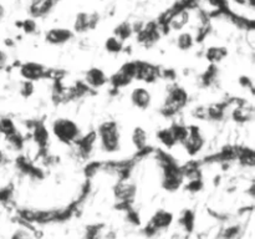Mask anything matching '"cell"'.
<instances>
[{"mask_svg": "<svg viewBox=\"0 0 255 239\" xmlns=\"http://www.w3.org/2000/svg\"><path fill=\"white\" fill-rule=\"evenodd\" d=\"M96 143L106 154H115L122 149V133L119 123L107 120L99 124L96 129Z\"/></svg>", "mask_w": 255, "mask_h": 239, "instance_id": "obj_1", "label": "cell"}, {"mask_svg": "<svg viewBox=\"0 0 255 239\" xmlns=\"http://www.w3.org/2000/svg\"><path fill=\"white\" fill-rule=\"evenodd\" d=\"M52 136L60 142V143L72 146L80 139L81 128L76 121L69 117H57L52 121L51 128H50Z\"/></svg>", "mask_w": 255, "mask_h": 239, "instance_id": "obj_2", "label": "cell"}, {"mask_svg": "<svg viewBox=\"0 0 255 239\" xmlns=\"http://www.w3.org/2000/svg\"><path fill=\"white\" fill-rule=\"evenodd\" d=\"M189 95L184 87L177 84L169 85L161 107V114L166 117L176 116L188 105Z\"/></svg>", "mask_w": 255, "mask_h": 239, "instance_id": "obj_3", "label": "cell"}, {"mask_svg": "<svg viewBox=\"0 0 255 239\" xmlns=\"http://www.w3.org/2000/svg\"><path fill=\"white\" fill-rule=\"evenodd\" d=\"M162 35H163V30H162L161 25L157 22V20L156 21L144 22L141 30L136 32L138 44L146 49L154 46L161 40Z\"/></svg>", "mask_w": 255, "mask_h": 239, "instance_id": "obj_4", "label": "cell"}, {"mask_svg": "<svg viewBox=\"0 0 255 239\" xmlns=\"http://www.w3.org/2000/svg\"><path fill=\"white\" fill-rule=\"evenodd\" d=\"M181 146L191 157L197 156L199 152L203 151L204 146H206V138H204L201 128L196 124H189L188 134H187L186 139L182 142Z\"/></svg>", "mask_w": 255, "mask_h": 239, "instance_id": "obj_5", "label": "cell"}, {"mask_svg": "<svg viewBox=\"0 0 255 239\" xmlns=\"http://www.w3.org/2000/svg\"><path fill=\"white\" fill-rule=\"evenodd\" d=\"M100 21H101V15H100V12L80 11L75 16L74 25H72V31L75 34H85V32L96 29L99 26Z\"/></svg>", "mask_w": 255, "mask_h": 239, "instance_id": "obj_6", "label": "cell"}, {"mask_svg": "<svg viewBox=\"0 0 255 239\" xmlns=\"http://www.w3.org/2000/svg\"><path fill=\"white\" fill-rule=\"evenodd\" d=\"M136 76L134 80L144 84H153L157 80L161 79L162 70L156 65L146 61H136Z\"/></svg>", "mask_w": 255, "mask_h": 239, "instance_id": "obj_7", "label": "cell"}, {"mask_svg": "<svg viewBox=\"0 0 255 239\" xmlns=\"http://www.w3.org/2000/svg\"><path fill=\"white\" fill-rule=\"evenodd\" d=\"M19 74L22 80L36 82L47 76L46 67L36 61L22 62L19 67Z\"/></svg>", "mask_w": 255, "mask_h": 239, "instance_id": "obj_8", "label": "cell"}, {"mask_svg": "<svg viewBox=\"0 0 255 239\" xmlns=\"http://www.w3.org/2000/svg\"><path fill=\"white\" fill-rule=\"evenodd\" d=\"M75 36V32L71 29L62 26L51 27L45 32V41L54 46H61L71 41Z\"/></svg>", "mask_w": 255, "mask_h": 239, "instance_id": "obj_9", "label": "cell"}, {"mask_svg": "<svg viewBox=\"0 0 255 239\" xmlns=\"http://www.w3.org/2000/svg\"><path fill=\"white\" fill-rule=\"evenodd\" d=\"M129 101L134 109L146 111L152 105V94L147 87L137 86L132 89L131 94H129Z\"/></svg>", "mask_w": 255, "mask_h": 239, "instance_id": "obj_10", "label": "cell"}, {"mask_svg": "<svg viewBox=\"0 0 255 239\" xmlns=\"http://www.w3.org/2000/svg\"><path fill=\"white\" fill-rule=\"evenodd\" d=\"M84 84L89 87L90 90H97L104 87L105 85L109 84V76L106 72L100 67H91L86 71L84 79Z\"/></svg>", "mask_w": 255, "mask_h": 239, "instance_id": "obj_11", "label": "cell"}, {"mask_svg": "<svg viewBox=\"0 0 255 239\" xmlns=\"http://www.w3.org/2000/svg\"><path fill=\"white\" fill-rule=\"evenodd\" d=\"M172 222H173V214L167 211H158L153 214V217L149 221L146 232L148 234H153L159 229L168 228Z\"/></svg>", "mask_w": 255, "mask_h": 239, "instance_id": "obj_12", "label": "cell"}, {"mask_svg": "<svg viewBox=\"0 0 255 239\" xmlns=\"http://www.w3.org/2000/svg\"><path fill=\"white\" fill-rule=\"evenodd\" d=\"M56 2L54 0H31L29 4V15L32 19H40L45 17L52 11Z\"/></svg>", "mask_w": 255, "mask_h": 239, "instance_id": "obj_13", "label": "cell"}, {"mask_svg": "<svg viewBox=\"0 0 255 239\" xmlns=\"http://www.w3.org/2000/svg\"><path fill=\"white\" fill-rule=\"evenodd\" d=\"M114 192L116 198H119L120 201L126 203V202L133 199L134 194H136V186L133 183H131V182L127 181L126 178H122L117 182Z\"/></svg>", "mask_w": 255, "mask_h": 239, "instance_id": "obj_14", "label": "cell"}, {"mask_svg": "<svg viewBox=\"0 0 255 239\" xmlns=\"http://www.w3.org/2000/svg\"><path fill=\"white\" fill-rule=\"evenodd\" d=\"M131 143L137 151H144L148 147V133L141 126H137L131 132Z\"/></svg>", "mask_w": 255, "mask_h": 239, "instance_id": "obj_15", "label": "cell"}, {"mask_svg": "<svg viewBox=\"0 0 255 239\" xmlns=\"http://www.w3.org/2000/svg\"><path fill=\"white\" fill-rule=\"evenodd\" d=\"M31 131H32V139H34L37 148L44 149L45 147H47V143H49V139H50V132L47 131L45 124L35 123V126L32 127Z\"/></svg>", "mask_w": 255, "mask_h": 239, "instance_id": "obj_16", "label": "cell"}, {"mask_svg": "<svg viewBox=\"0 0 255 239\" xmlns=\"http://www.w3.org/2000/svg\"><path fill=\"white\" fill-rule=\"evenodd\" d=\"M227 56H228V49L224 46H217V45H213V46L207 47V50L204 51V57H206V60L211 65L219 64V62L223 61Z\"/></svg>", "mask_w": 255, "mask_h": 239, "instance_id": "obj_17", "label": "cell"}, {"mask_svg": "<svg viewBox=\"0 0 255 239\" xmlns=\"http://www.w3.org/2000/svg\"><path fill=\"white\" fill-rule=\"evenodd\" d=\"M196 45V37L194 34L189 30H182L178 32L176 37V46L181 51H189Z\"/></svg>", "mask_w": 255, "mask_h": 239, "instance_id": "obj_18", "label": "cell"}, {"mask_svg": "<svg viewBox=\"0 0 255 239\" xmlns=\"http://www.w3.org/2000/svg\"><path fill=\"white\" fill-rule=\"evenodd\" d=\"M116 37H119L121 41L126 42L127 40L131 39L134 35L133 27H132V22L129 21H122L119 25H116L114 29V34Z\"/></svg>", "mask_w": 255, "mask_h": 239, "instance_id": "obj_19", "label": "cell"}, {"mask_svg": "<svg viewBox=\"0 0 255 239\" xmlns=\"http://www.w3.org/2000/svg\"><path fill=\"white\" fill-rule=\"evenodd\" d=\"M156 137H157V139L161 142L162 146L166 147L167 149H172L173 147H176L177 144H178L177 143L176 138H174L173 133H172V131L169 127L158 129V131L156 132Z\"/></svg>", "mask_w": 255, "mask_h": 239, "instance_id": "obj_20", "label": "cell"}, {"mask_svg": "<svg viewBox=\"0 0 255 239\" xmlns=\"http://www.w3.org/2000/svg\"><path fill=\"white\" fill-rule=\"evenodd\" d=\"M16 132H19L16 123H15L14 120L9 116H2L0 117V134L5 138L12 136Z\"/></svg>", "mask_w": 255, "mask_h": 239, "instance_id": "obj_21", "label": "cell"}, {"mask_svg": "<svg viewBox=\"0 0 255 239\" xmlns=\"http://www.w3.org/2000/svg\"><path fill=\"white\" fill-rule=\"evenodd\" d=\"M105 49L109 54L112 55H119L121 54L125 50V42L121 41L119 37H116L115 35H111L110 37H107L106 41H105Z\"/></svg>", "mask_w": 255, "mask_h": 239, "instance_id": "obj_22", "label": "cell"}, {"mask_svg": "<svg viewBox=\"0 0 255 239\" xmlns=\"http://www.w3.org/2000/svg\"><path fill=\"white\" fill-rule=\"evenodd\" d=\"M16 25L20 27V29L22 30V31L25 32V34H27V35L35 34V32H36V30H37L36 19H32V17H29V19L22 20V21L17 22Z\"/></svg>", "mask_w": 255, "mask_h": 239, "instance_id": "obj_23", "label": "cell"}, {"mask_svg": "<svg viewBox=\"0 0 255 239\" xmlns=\"http://www.w3.org/2000/svg\"><path fill=\"white\" fill-rule=\"evenodd\" d=\"M229 5H233L237 9H247L253 12L255 7V0H228Z\"/></svg>", "mask_w": 255, "mask_h": 239, "instance_id": "obj_24", "label": "cell"}, {"mask_svg": "<svg viewBox=\"0 0 255 239\" xmlns=\"http://www.w3.org/2000/svg\"><path fill=\"white\" fill-rule=\"evenodd\" d=\"M20 94L22 97H30L35 92V86L34 82L26 81V80H22L21 84H20Z\"/></svg>", "mask_w": 255, "mask_h": 239, "instance_id": "obj_25", "label": "cell"}, {"mask_svg": "<svg viewBox=\"0 0 255 239\" xmlns=\"http://www.w3.org/2000/svg\"><path fill=\"white\" fill-rule=\"evenodd\" d=\"M194 217H193V213L189 211L184 212L183 217L181 218V223L183 224L184 228H187V231H192V228H193V223H194Z\"/></svg>", "mask_w": 255, "mask_h": 239, "instance_id": "obj_26", "label": "cell"}, {"mask_svg": "<svg viewBox=\"0 0 255 239\" xmlns=\"http://www.w3.org/2000/svg\"><path fill=\"white\" fill-rule=\"evenodd\" d=\"M11 239H29V238H27V236H26V233H25V232L17 231L16 233L12 236Z\"/></svg>", "mask_w": 255, "mask_h": 239, "instance_id": "obj_27", "label": "cell"}, {"mask_svg": "<svg viewBox=\"0 0 255 239\" xmlns=\"http://www.w3.org/2000/svg\"><path fill=\"white\" fill-rule=\"evenodd\" d=\"M5 159H6V158H5V153L1 151V149H0V166H1V164L4 163Z\"/></svg>", "mask_w": 255, "mask_h": 239, "instance_id": "obj_28", "label": "cell"}, {"mask_svg": "<svg viewBox=\"0 0 255 239\" xmlns=\"http://www.w3.org/2000/svg\"><path fill=\"white\" fill-rule=\"evenodd\" d=\"M4 15H5V9H4V6H2V5L0 4V20H1L2 17H4Z\"/></svg>", "mask_w": 255, "mask_h": 239, "instance_id": "obj_29", "label": "cell"}, {"mask_svg": "<svg viewBox=\"0 0 255 239\" xmlns=\"http://www.w3.org/2000/svg\"><path fill=\"white\" fill-rule=\"evenodd\" d=\"M54 1L56 2V4H57V2H59V1H61V0H54Z\"/></svg>", "mask_w": 255, "mask_h": 239, "instance_id": "obj_30", "label": "cell"}]
</instances>
